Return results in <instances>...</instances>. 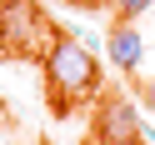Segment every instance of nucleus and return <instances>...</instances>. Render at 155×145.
<instances>
[{
  "label": "nucleus",
  "mask_w": 155,
  "mask_h": 145,
  "mask_svg": "<svg viewBox=\"0 0 155 145\" xmlns=\"http://www.w3.org/2000/svg\"><path fill=\"white\" fill-rule=\"evenodd\" d=\"M50 20L35 0H0V50L5 55H45Z\"/></svg>",
  "instance_id": "obj_2"
},
{
  "label": "nucleus",
  "mask_w": 155,
  "mask_h": 145,
  "mask_svg": "<svg viewBox=\"0 0 155 145\" xmlns=\"http://www.w3.org/2000/svg\"><path fill=\"white\" fill-rule=\"evenodd\" d=\"M140 100H145V110H155V80H145V90H140Z\"/></svg>",
  "instance_id": "obj_6"
},
{
  "label": "nucleus",
  "mask_w": 155,
  "mask_h": 145,
  "mask_svg": "<svg viewBox=\"0 0 155 145\" xmlns=\"http://www.w3.org/2000/svg\"><path fill=\"white\" fill-rule=\"evenodd\" d=\"M95 135H100L105 145H135L145 135L140 115H135V105L125 100V95H110V100L100 105V115H95Z\"/></svg>",
  "instance_id": "obj_3"
},
{
  "label": "nucleus",
  "mask_w": 155,
  "mask_h": 145,
  "mask_svg": "<svg viewBox=\"0 0 155 145\" xmlns=\"http://www.w3.org/2000/svg\"><path fill=\"white\" fill-rule=\"evenodd\" d=\"M40 65H45L50 90L65 95V100H80V95L100 90V60H95V50L80 40V35H50Z\"/></svg>",
  "instance_id": "obj_1"
},
{
  "label": "nucleus",
  "mask_w": 155,
  "mask_h": 145,
  "mask_svg": "<svg viewBox=\"0 0 155 145\" xmlns=\"http://www.w3.org/2000/svg\"><path fill=\"white\" fill-rule=\"evenodd\" d=\"M105 55L115 60V70H140V60H145V35L135 30V20H115V25H110Z\"/></svg>",
  "instance_id": "obj_4"
},
{
  "label": "nucleus",
  "mask_w": 155,
  "mask_h": 145,
  "mask_svg": "<svg viewBox=\"0 0 155 145\" xmlns=\"http://www.w3.org/2000/svg\"><path fill=\"white\" fill-rule=\"evenodd\" d=\"M150 5L155 0H115V15H120V20H135V15H145Z\"/></svg>",
  "instance_id": "obj_5"
}]
</instances>
